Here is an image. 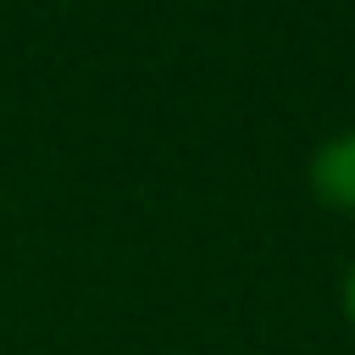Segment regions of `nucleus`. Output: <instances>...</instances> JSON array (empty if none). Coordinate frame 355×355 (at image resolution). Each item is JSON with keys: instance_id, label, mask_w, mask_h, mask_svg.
<instances>
[{"instance_id": "nucleus-1", "label": "nucleus", "mask_w": 355, "mask_h": 355, "mask_svg": "<svg viewBox=\"0 0 355 355\" xmlns=\"http://www.w3.org/2000/svg\"><path fill=\"white\" fill-rule=\"evenodd\" d=\"M311 189H316L322 205L355 216V128H344V133H333V139L316 144V155H311Z\"/></svg>"}, {"instance_id": "nucleus-2", "label": "nucleus", "mask_w": 355, "mask_h": 355, "mask_svg": "<svg viewBox=\"0 0 355 355\" xmlns=\"http://www.w3.org/2000/svg\"><path fill=\"white\" fill-rule=\"evenodd\" d=\"M344 311H349V322H355V266H349V277H344Z\"/></svg>"}]
</instances>
